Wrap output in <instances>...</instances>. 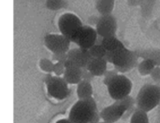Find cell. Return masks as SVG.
Here are the masks:
<instances>
[{"instance_id": "cell-1", "label": "cell", "mask_w": 160, "mask_h": 123, "mask_svg": "<svg viewBox=\"0 0 160 123\" xmlns=\"http://www.w3.org/2000/svg\"><path fill=\"white\" fill-rule=\"evenodd\" d=\"M138 55L135 50H130L128 48H121L113 52L107 51L104 59L107 63L112 64L114 69L118 73H127L138 66Z\"/></svg>"}, {"instance_id": "cell-2", "label": "cell", "mask_w": 160, "mask_h": 123, "mask_svg": "<svg viewBox=\"0 0 160 123\" xmlns=\"http://www.w3.org/2000/svg\"><path fill=\"white\" fill-rule=\"evenodd\" d=\"M98 112L97 103L93 97L78 100L70 108L68 119L72 123H90Z\"/></svg>"}, {"instance_id": "cell-3", "label": "cell", "mask_w": 160, "mask_h": 123, "mask_svg": "<svg viewBox=\"0 0 160 123\" xmlns=\"http://www.w3.org/2000/svg\"><path fill=\"white\" fill-rule=\"evenodd\" d=\"M137 108L150 112L160 103V91L158 85L144 84L139 91L135 99Z\"/></svg>"}, {"instance_id": "cell-4", "label": "cell", "mask_w": 160, "mask_h": 123, "mask_svg": "<svg viewBox=\"0 0 160 123\" xmlns=\"http://www.w3.org/2000/svg\"><path fill=\"white\" fill-rule=\"evenodd\" d=\"M107 89L112 99L114 101H119L130 94L132 90V82L126 76L118 74L109 82Z\"/></svg>"}, {"instance_id": "cell-5", "label": "cell", "mask_w": 160, "mask_h": 123, "mask_svg": "<svg viewBox=\"0 0 160 123\" xmlns=\"http://www.w3.org/2000/svg\"><path fill=\"white\" fill-rule=\"evenodd\" d=\"M82 26V21L73 13H64L58 19V28L61 34L67 36L69 40Z\"/></svg>"}, {"instance_id": "cell-6", "label": "cell", "mask_w": 160, "mask_h": 123, "mask_svg": "<svg viewBox=\"0 0 160 123\" xmlns=\"http://www.w3.org/2000/svg\"><path fill=\"white\" fill-rule=\"evenodd\" d=\"M98 38V33L96 29L90 25H82L78 32L71 38V42L75 43L79 48L89 50L96 44Z\"/></svg>"}, {"instance_id": "cell-7", "label": "cell", "mask_w": 160, "mask_h": 123, "mask_svg": "<svg viewBox=\"0 0 160 123\" xmlns=\"http://www.w3.org/2000/svg\"><path fill=\"white\" fill-rule=\"evenodd\" d=\"M47 84V90L48 93L51 97L57 99V100H63L65 99L68 94V83L65 81L64 78H61L60 77H52L48 76L46 79Z\"/></svg>"}, {"instance_id": "cell-8", "label": "cell", "mask_w": 160, "mask_h": 123, "mask_svg": "<svg viewBox=\"0 0 160 123\" xmlns=\"http://www.w3.org/2000/svg\"><path fill=\"white\" fill-rule=\"evenodd\" d=\"M71 41L62 34H49L44 38L46 48L52 53L68 52Z\"/></svg>"}, {"instance_id": "cell-9", "label": "cell", "mask_w": 160, "mask_h": 123, "mask_svg": "<svg viewBox=\"0 0 160 123\" xmlns=\"http://www.w3.org/2000/svg\"><path fill=\"white\" fill-rule=\"evenodd\" d=\"M117 27L116 18L112 14H110L98 17L95 29L98 33V35L101 37H108L115 35Z\"/></svg>"}, {"instance_id": "cell-10", "label": "cell", "mask_w": 160, "mask_h": 123, "mask_svg": "<svg viewBox=\"0 0 160 123\" xmlns=\"http://www.w3.org/2000/svg\"><path fill=\"white\" fill-rule=\"evenodd\" d=\"M127 109L124 106H122L119 102L114 101V103L99 112L100 118L103 121L108 123H115L122 120V117L126 113Z\"/></svg>"}, {"instance_id": "cell-11", "label": "cell", "mask_w": 160, "mask_h": 123, "mask_svg": "<svg viewBox=\"0 0 160 123\" xmlns=\"http://www.w3.org/2000/svg\"><path fill=\"white\" fill-rule=\"evenodd\" d=\"M67 56L68 61H69L72 65L78 66L80 68H85L92 58L88 50L79 47L69 49L67 52Z\"/></svg>"}, {"instance_id": "cell-12", "label": "cell", "mask_w": 160, "mask_h": 123, "mask_svg": "<svg viewBox=\"0 0 160 123\" xmlns=\"http://www.w3.org/2000/svg\"><path fill=\"white\" fill-rule=\"evenodd\" d=\"M108 63L104 58H91L85 67L94 77H101L107 71Z\"/></svg>"}, {"instance_id": "cell-13", "label": "cell", "mask_w": 160, "mask_h": 123, "mask_svg": "<svg viewBox=\"0 0 160 123\" xmlns=\"http://www.w3.org/2000/svg\"><path fill=\"white\" fill-rule=\"evenodd\" d=\"M82 68L72 65L66 67L63 74V78L68 84H78L82 80Z\"/></svg>"}, {"instance_id": "cell-14", "label": "cell", "mask_w": 160, "mask_h": 123, "mask_svg": "<svg viewBox=\"0 0 160 123\" xmlns=\"http://www.w3.org/2000/svg\"><path fill=\"white\" fill-rule=\"evenodd\" d=\"M136 51V50H135ZM138 57L142 59H149L153 61L156 66H160V49L159 48H150L145 50H139L136 51Z\"/></svg>"}, {"instance_id": "cell-15", "label": "cell", "mask_w": 160, "mask_h": 123, "mask_svg": "<svg viewBox=\"0 0 160 123\" xmlns=\"http://www.w3.org/2000/svg\"><path fill=\"white\" fill-rule=\"evenodd\" d=\"M76 92L79 100H85L93 97V86L91 82L86 80H81L77 84Z\"/></svg>"}, {"instance_id": "cell-16", "label": "cell", "mask_w": 160, "mask_h": 123, "mask_svg": "<svg viewBox=\"0 0 160 123\" xmlns=\"http://www.w3.org/2000/svg\"><path fill=\"white\" fill-rule=\"evenodd\" d=\"M101 45L104 47L106 51H110V52H113V51L125 47V45L115 35L103 37Z\"/></svg>"}, {"instance_id": "cell-17", "label": "cell", "mask_w": 160, "mask_h": 123, "mask_svg": "<svg viewBox=\"0 0 160 123\" xmlns=\"http://www.w3.org/2000/svg\"><path fill=\"white\" fill-rule=\"evenodd\" d=\"M114 3L115 0H96V8L100 16L110 15L114 8Z\"/></svg>"}, {"instance_id": "cell-18", "label": "cell", "mask_w": 160, "mask_h": 123, "mask_svg": "<svg viewBox=\"0 0 160 123\" xmlns=\"http://www.w3.org/2000/svg\"><path fill=\"white\" fill-rule=\"evenodd\" d=\"M156 4H157V2L141 0L140 7H141L142 17L143 19H150V18L153 17L154 10H155V7H156Z\"/></svg>"}, {"instance_id": "cell-19", "label": "cell", "mask_w": 160, "mask_h": 123, "mask_svg": "<svg viewBox=\"0 0 160 123\" xmlns=\"http://www.w3.org/2000/svg\"><path fill=\"white\" fill-rule=\"evenodd\" d=\"M156 64L153 63V61L149 59H142V61L138 64V71L142 76H149L153 69L155 68Z\"/></svg>"}, {"instance_id": "cell-20", "label": "cell", "mask_w": 160, "mask_h": 123, "mask_svg": "<svg viewBox=\"0 0 160 123\" xmlns=\"http://www.w3.org/2000/svg\"><path fill=\"white\" fill-rule=\"evenodd\" d=\"M129 123H149V117L147 112L136 108V110L130 117Z\"/></svg>"}, {"instance_id": "cell-21", "label": "cell", "mask_w": 160, "mask_h": 123, "mask_svg": "<svg viewBox=\"0 0 160 123\" xmlns=\"http://www.w3.org/2000/svg\"><path fill=\"white\" fill-rule=\"evenodd\" d=\"M88 50H89V53L92 58H104L107 53L104 47L102 45H98V44L93 45Z\"/></svg>"}, {"instance_id": "cell-22", "label": "cell", "mask_w": 160, "mask_h": 123, "mask_svg": "<svg viewBox=\"0 0 160 123\" xmlns=\"http://www.w3.org/2000/svg\"><path fill=\"white\" fill-rule=\"evenodd\" d=\"M53 64H54V63L51 59H47V58L40 59V61L38 63V66L41 69V71H43L45 73H48V74L52 73Z\"/></svg>"}, {"instance_id": "cell-23", "label": "cell", "mask_w": 160, "mask_h": 123, "mask_svg": "<svg viewBox=\"0 0 160 123\" xmlns=\"http://www.w3.org/2000/svg\"><path fill=\"white\" fill-rule=\"evenodd\" d=\"M46 6L51 10H58L65 7L64 0H47Z\"/></svg>"}, {"instance_id": "cell-24", "label": "cell", "mask_w": 160, "mask_h": 123, "mask_svg": "<svg viewBox=\"0 0 160 123\" xmlns=\"http://www.w3.org/2000/svg\"><path fill=\"white\" fill-rule=\"evenodd\" d=\"M149 76L153 84L158 86L160 84V66H155V68Z\"/></svg>"}, {"instance_id": "cell-25", "label": "cell", "mask_w": 160, "mask_h": 123, "mask_svg": "<svg viewBox=\"0 0 160 123\" xmlns=\"http://www.w3.org/2000/svg\"><path fill=\"white\" fill-rule=\"evenodd\" d=\"M53 63H61V64H65L66 61L68 60V56H67V52H58V53H52V59H51Z\"/></svg>"}, {"instance_id": "cell-26", "label": "cell", "mask_w": 160, "mask_h": 123, "mask_svg": "<svg viewBox=\"0 0 160 123\" xmlns=\"http://www.w3.org/2000/svg\"><path fill=\"white\" fill-rule=\"evenodd\" d=\"M119 73L115 70V69H112V70H108L107 69V71L105 72V74L103 75L104 76V80H103V82H104V84L107 86L108 84H109V82L116 76V75H118Z\"/></svg>"}, {"instance_id": "cell-27", "label": "cell", "mask_w": 160, "mask_h": 123, "mask_svg": "<svg viewBox=\"0 0 160 123\" xmlns=\"http://www.w3.org/2000/svg\"><path fill=\"white\" fill-rule=\"evenodd\" d=\"M65 65L64 64H61V63H54L53 64V69H52V73L56 76V77H60V76H63L64 72H65Z\"/></svg>"}, {"instance_id": "cell-28", "label": "cell", "mask_w": 160, "mask_h": 123, "mask_svg": "<svg viewBox=\"0 0 160 123\" xmlns=\"http://www.w3.org/2000/svg\"><path fill=\"white\" fill-rule=\"evenodd\" d=\"M95 77L86 69V68H82V80H86L91 82L93 80Z\"/></svg>"}, {"instance_id": "cell-29", "label": "cell", "mask_w": 160, "mask_h": 123, "mask_svg": "<svg viewBox=\"0 0 160 123\" xmlns=\"http://www.w3.org/2000/svg\"><path fill=\"white\" fill-rule=\"evenodd\" d=\"M129 7H140L141 0H127Z\"/></svg>"}, {"instance_id": "cell-30", "label": "cell", "mask_w": 160, "mask_h": 123, "mask_svg": "<svg viewBox=\"0 0 160 123\" xmlns=\"http://www.w3.org/2000/svg\"><path fill=\"white\" fill-rule=\"evenodd\" d=\"M98 17H97V16H91L90 18H89V20H88V21H89V24H97V22H98Z\"/></svg>"}, {"instance_id": "cell-31", "label": "cell", "mask_w": 160, "mask_h": 123, "mask_svg": "<svg viewBox=\"0 0 160 123\" xmlns=\"http://www.w3.org/2000/svg\"><path fill=\"white\" fill-rule=\"evenodd\" d=\"M157 107H158V112H157V119H156V123H160V103H159V105H158Z\"/></svg>"}, {"instance_id": "cell-32", "label": "cell", "mask_w": 160, "mask_h": 123, "mask_svg": "<svg viewBox=\"0 0 160 123\" xmlns=\"http://www.w3.org/2000/svg\"><path fill=\"white\" fill-rule=\"evenodd\" d=\"M55 123H72L70 121V120L68 118V119H61L59 121H57Z\"/></svg>"}, {"instance_id": "cell-33", "label": "cell", "mask_w": 160, "mask_h": 123, "mask_svg": "<svg viewBox=\"0 0 160 123\" xmlns=\"http://www.w3.org/2000/svg\"><path fill=\"white\" fill-rule=\"evenodd\" d=\"M143 1H151V2H157V0H143Z\"/></svg>"}, {"instance_id": "cell-34", "label": "cell", "mask_w": 160, "mask_h": 123, "mask_svg": "<svg viewBox=\"0 0 160 123\" xmlns=\"http://www.w3.org/2000/svg\"><path fill=\"white\" fill-rule=\"evenodd\" d=\"M98 123H108V122H106V121H99Z\"/></svg>"}, {"instance_id": "cell-35", "label": "cell", "mask_w": 160, "mask_h": 123, "mask_svg": "<svg viewBox=\"0 0 160 123\" xmlns=\"http://www.w3.org/2000/svg\"><path fill=\"white\" fill-rule=\"evenodd\" d=\"M158 88H159V91H160V84H159V85H158Z\"/></svg>"}]
</instances>
